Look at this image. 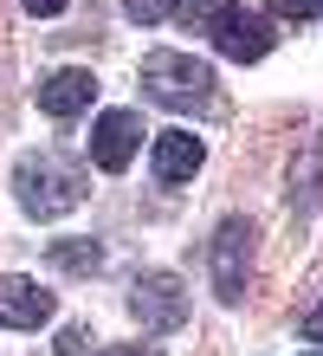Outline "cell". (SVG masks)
Here are the masks:
<instances>
[{
    "instance_id": "1",
    "label": "cell",
    "mask_w": 323,
    "mask_h": 356,
    "mask_svg": "<svg viewBox=\"0 0 323 356\" xmlns=\"http://www.w3.org/2000/svg\"><path fill=\"white\" fill-rule=\"evenodd\" d=\"M13 195L26 214L39 220H58V214H72V207L84 201V175L72 169L65 156H19V169H13Z\"/></svg>"
},
{
    "instance_id": "2",
    "label": "cell",
    "mask_w": 323,
    "mask_h": 356,
    "mask_svg": "<svg viewBox=\"0 0 323 356\" xmlns=\"http://www.w3.org/2000/svg\"><path fill=\"white\" fill-rule=\"evenodd\" d=\"M142 91L168 111H207L213 104V72L194 52H149L142 58Z\"/></svg>"
},
{
    "instance_id": "3",
    "label": "cell",
    "mask_w": 323,
    "mask_h": 356,
    "mask_svg": "<svg viewBox=\"0 0 323 356\" xmlns=\"http://www.w3.org/2000/svg\"><path fill=\"white\" fill-rule=\"evenodd\" d=\"M207 33H213V46H220L226 58H240V65L272 52V26H265L258 13H246L240 0H220V7L207 13Z\"/></svg>"
},
{
    "instance_id": "4",
    "label": "cell",
    "mask_w": 323,
    "mask_h": 356,
    "mask_svg": "<svg viewBox=\"0 0 323 356\" xmlns=\"http://www.w3.org/2000/svg\"><path fill=\"white\" fill-rule=\"evenodd\" d=\"M129 311H136L142 330L168 337V330H181V318H188V291L168 279V272H149V279H136V291H129Z\"/></svg>"
},
{
    "instance_id": "5",
    "label": "cell",
    "mask_w": 323,
    "mask_h": 356,
    "mask_svg": "<svg viewBox=\"0 0 323 356\" xmlns=\"http://www.w3.org/2000/svg\"><path fill=\"white\" fill-rule=\"evenodd\" d=\"M246 272H252V227L246 220H220V234H213V291L233 305L246 291Z\"/></svg>"
},
{
    "instance_id": "6",
    "label": "cell",
    "mask_w": 323,
    "mask_h": 356,
    "mask_svg": "<svg viewBox=\"0 0 323 356\" xmlns=\"http://www.w3.org/2000/svg\"><path fill=\"white\" fill-rule=\"evenodd\" d=\"M136 143H142L136 117H129V111H103V117H97V130H91V162H97L103 175H117V169H129Z\"/></svg>"
},
{
    "instance_id": "7",
    "label": "cell",
    "mask_w": 323,
    "mask_h": 356,
    "mask_svg": "<svg viewBox=\"0 0 323 356\" xmlns=\"http://www.w3.org/2000/svg\"><path fill=\"white\" fill-rule=\"evenodd\" d=\"M46 318H52V291L33 285V279H19V272H0V324L39 330Z\"/></svg>"
},
{
    "instance_id": "8",
    "label": "cell",
    "mask_w": 323,
    "mask_h": 356,
    "mask_svg": "<svg viewBox=\"0 0 323 356\" xmlns=\"http://www.w3.org/2000/svg\"><path fill=\"white\" fill-rule=\"evenodd\" d=\"M149 169H156V181H168V188L194 181V169H201V143H194L188 130H162L156 149H149Z\"/></svg>"
},
{
    "instance_id": "9",
    "label": "cell",
    "mask_w": 323,
    "mask_h": 356,
    "mask_svg": "<svg viewBox=\"0 0 323 356\" xmlns=\"http://www.w3.org/2000/svg\"><path fill=\"white\" fill-rule=\"evenodd\" d=\"M91 97H97V78H91V72H78V65H72V72L39 78V111H46V117H78Z\"/></svg>"
},
{
    "instance_id": "10",
    "label": "cell",
    "mask_w": 323,
    "mask_h": 356,
    "mask_svg": "<svg viewBox=\"0 0 323 356\" xmlns=\"http://www.w3.org/2000/svg\"><path fill=\"white\" fill-rule=\"evenodd\" d=\"M52 266L58 272H97L103 266V246L97 240H58L52 246Z\"/></svg>"
},
{
    "instance_id": "11",
    "label": "cell",
    "mask_w": 323,
    "mask_h": 356,
    "mask_svg": "<svg viewBox=\"0 0 323 356\" xmlns=\"http://www.w3.org/2000/svg\"><path fill=\"white\" fill-rule=\"evenodd\" d=\"M272 13L278 19H310V13H323V0H272Z\"/></svg>"
},
{
    "instance_id": "12",
    "label": "cell",
    "mask_w": 323,
    "mask_h": 356,
    "mask_svg": "<svg viewBox=\"0 0 323 356\" xmlns=\"http://www.w3.org/2000/svg\"><path fill=\"white\" fill-rule=\"evenodd\" d=\"M123 7H129V19H142V26H149V19L168 13V0H123Z\"/></svg>"
},
{
    "instance_id": "13",
    "label": "cell",
    "mask_w": 323,
    "mask_h": 356,
    "mask_svg": "<svg viewBox=\"0 0 323 356\" xmlns=\"http://www.w3.org/2000/svg\"><path fill=\"white\" fill-rule=\"evenodd\" d=\"M58 356H91V350H84V330H78V324L58 337Z\"/></svg>"
},
{
    "instance_id": "14",
    "label": "cell",
    "mask_w": 323,
    "mask_h": 356,
    "mask_svg": "<svg viewBox=\"0 0 323 356\" xmlns=\"http://www.w3.org/2000/svg\"><path fill=\"white\" fill-rule=\"evenodd\" d=\"M304 337H310V343H323V305H317L310 318H304Z\"/></svg>"
},
{
    "instance_id": "15",
    "label": "cell",
    "mask_w": 323,
    "mask_h": 356,
    "mask_svg": "<svg viewBox=\"0 0 323 356\" xmlns=\"http://www.w3.org/2000/svg\"><path fill=\"white\" fill-rule=\"evenodd\" d=\"M72 0H26V13H65Z\"/></svg>"
},
{
    "instance_id": "16",
    "label": "cell",
    "mask_w": 323,
    "mask_h": 356,
    "mask_svg": "<svg viewBox=\"0 0 323 356\" xmlns=\"http://www.w3.org/2000/svg\"><path fill=\"white\" fill-rule=\"evenodd\" d=\"M304 356H323V343H317V350H304Z\"/></svg>"
}]
</instances>
